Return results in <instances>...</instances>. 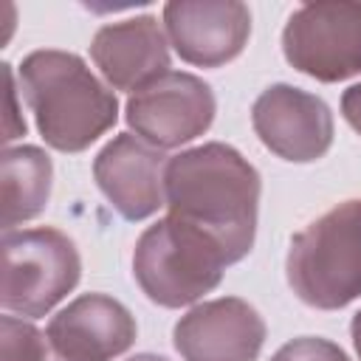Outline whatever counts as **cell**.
I'll use <instances>...</instances> for the list:
<instances>
[{"label":"cell","instance_id":"obj_1","mask_svg":"<svg viewBox=\"0 0 361 361\" xmlns=\"http://www.w3.org/2000/svg\"><path fill=\"white\" fill-rule=\"evenodd\" d=\"M262 180L257 166L231 144L206 141L166 161L164 206L169 217L200 228L226 254L228 265L254 248Z\"/></svg>","mask_w":361,"mask_h":361},{"label":"cell","instance_id":"obj_2","mask_svg":"<svg viewBox=\"0 0 361 361\" xmlns=\"http://www.w3.org/2000/svg\"><path fill=\"white\" fill-rule=\"evenodd\" d=\"M20 93L42 141L59 152H82L118 121L116 93L93 76L79 54L31 51L17 68Z\"/></svg>","mask_w":361,"mask_h":361},{"label":"cell","instance_id":"obj_3","mask_svg":"<svg viewBox=\"0 0 361 361\" xmlns=\"http://www.w3.org/2000/svg\"><path fill=\"white\" fill-rule=\"evenodd\" d=\"M285 274L316 310H341L361 296V200H344L293 234Z\"/></svg>","mask_w":361,"mask_h":361},{"label":"cell","instance_id":"obj_4","mask_svg":"<svg viewBox=\"0 0 361 361\" xmlns=\"http://www.w3.org/2000/svg\"><path fill=\"white\" fill-rule=\"evenodd\" d=\"M223 248L195 226L161 217L135 240L133 276L144 296L161 307H186L223 282Z\"/></svg>","mask_w":361,"mask_h":361},{"label":"cell","instance_id":"obj_5","mask_svg":"<svg viewBox=\"0 0 361 361\" xmlns=\"http://www.w3.org/2000/svg\"><path fill=\"white\" fill-rule=\"evenodd\" d=\"M82 279L76 243L51 226L3 234L0 305L6 313L39 319L51 313Z\"/></svg>","mask_w":361,"mask_h":361},{"label":"cell","instance_id":"obj_6","mask_svg":"<svg viewBox=\"0 0 361 361\" xmlns=\"http://www.w3.org/2000/svg\"><path fill=\"white\" fill-rule=\"evenodd\" d=\"M282 54L299 73L333 85L361 73V3L299 6L282 28Z\"/></svg>","mask_w":361,"mask_h":361},{"label":"cell","instance_id":"obj_7","mask_svg":"<svg viewBox=\"0 0 361 361\" xmlns=\"http://www.w3.org/2000/svg\"><path fill=\"white\" fill-rule=\"evenodd\" d=\"M217 113L214 90L195 73L166 71L124 104L127 127L158 149H172L203 135Z\"/></svg>","mask_w":361,"mask_h":361},{"label":"cell","instance_id":"obj_8","mask_svg":"<svg viewBox=\"0 0 361 361\" xmlns=\"http://www.w3.org/2000/svg\"><path fill=\"white\" fill-rule=\"evenodd\" d=\"M251 124L265 149L290 164H310L333 147L336 124L327 102L302 87L276 82L251 107Z\"/></svg>","mask_w":361,"mask_h":361},{"label":"cell","instance_id":"obj_9","mask_svg":"<svg viewBox=\"0 0 361 361\" xmlns=\"http://www.w3.org/2000/svg\"><path fill=\"white\" fill-rule=\"evenodd\" d=\"M161 17L175 54L197 68L237 59L251 37V11L240 0H169Z\"/></svg>","mask_w":361,"mask_h":361},{"label":"cell","instance_id":"obj_10","mask_svg":"<svg viewBox=\"0 0 361 361\" xmlns=\"http://www.w3.org/2000/svg\"><path fill=\"white\" fill-rule=\"evenodd\" d=\"M265 322L240 296H220L186 310L172 330L183 361H257L265 344Z\"/></svg>","mask_w":361,"mask_h":361},{"label":"cell","instance_id":"obj_11","mask_svg":"<svg viewBox=\"0 0 361 361\" xmlns=\"http://www.w3.org/2000/svg\"><path fill=\"white\" fill-rule=\"evenodd\" d=\"M135 316L107 293H82L45 327L59 361H113L135 344Z\"/></svg>","mask_w":361,"mask_h":361},{"label":"cell","instance_id":"obj_12","mask_svg":"<svg viewBox=\"0 0 361 361\" xmlns=\"http://www.w3.org/2000/svg\"><path fill=\"white\" fill-rule=\"evenodd\" d=\"M166 155L133 133L113 135L93 158V178L102 195L124 220H147L164 206Z\"/></svg>","mask_w":361,"mask_h":361},{"label":"cell","instance_id":"obj_13","mask_svg":"<svg viewBox=\"0 0 361 361\" xmlns=\"http://www.w3.org/2000/svg\"><path fill=\"white\" fill-rule=\"evenodd\" d=\"M90 59L116 90H141L169 71V45L158 17L138 14L104 23L90 42Z\"/></svg>","mask_w":361,"mask_h":361},{"label":"cell","instance_id":"obj_14","mask_svg":"<svg viewBox=\"0 0 361 361\" xmlns=\"http://www.w3.org/2000/svg\"><path fill=\"white\" fill-rule=\"evenodd\" d=\"M54 164L51 155L34 144L6 147L0 155V189H3V231L39 217L51 197Z\"/></svg>","mask_w":361,"mask_h":361},{"label":"cell","instance_id":"obj_15","mask_svg":"<svg viewBox=\"0 0 361 361\" xmlns=\"http://www.w3.org/2000/svg\"><path fill=\"white\" fill-rule=\"evenodd\" d=\"M0 341H3V361H45L48 338L25 319L3 316Z\"/></svg>","mask_w":361,"mask_h":361},{"label":"cell","instance_id":"obj_16","mask_svg":"<svg viewBox=\"0 0 361 361\" xmlns=\"http://www.w3.org/2000/svg\"><path fill=\"white\" fill-rule=\"evenodd\" d=\"M271 361H350V355L330 338L322 336H299L282 344Z\"/></svg>","mask_w":361,"mask_h":361},{"label":"cell","instance_id":"obj_17","mask_svg":"<svg viewBox=\"0 0 361 361\" xmlns=\"http://www.w3.org/2000/svg\"><path fill=\"white\" fill-rule=\"evenodd\" d=\"M3 73H6V85H8V118H6V135H3V141L8 144L14 138L25 135V121L17 118V110H14V96H17V90H14V68L6 62L3 65Z\"/></svg>","mask_w":361,"mask_h":361},{"label":"cell","instance_id":"obj_18","mask_svg":"<svg viewBox=\"0 0 361 361\" xmlns=\"http://www.w3.org/2000/svg\"><path fill=\"white\" fill-rule=\"evenodd\" d=\"M341 116H344V121L361 135V82H358V85H350V87L341 93Z\"/></svg>","mask_w":361,"mask_h":361},{"label":"cell","instance_id":"obj_19","mask_svg":"<svg viewBox=\"0 0 361 361\" xmlns=\"http://www.w3.org/2000/svg\"><path fill=\"white\" fill-rule=\"evenodd\" d=\"M350 338H353V347H355V353H358V361H361V310L353 316V322H350Z\"/></svg>","mask_w":361,"mask_h":361},{"label":"cell","instance_id":"obj_20","mask_svg":"<svg viewBox=\"0 0 361 361\" xmlns=\"http://www.w3.org/2000/svg\"><path fill=\"white\" fill-rule=\"evenodd\" d=\"M127 361H169V358L155 355V353H138V355H133V358H127Z\"/></svg>","mask_w":361,"mask_h":361},{"label":"cell","instance_id":"obj_21","mask_svg":"<svg viewBox=\"0 0 361 361\" xmlns=\"http://www.w3.org/2000/svg\"><path fill=\"white\" fill-rule=\"evenodd\" d=\"M45 361H59V358H56V355L51 353V347H48V353H45Z\"/></svg>","mask_w":361,"mask_h":361}]
</instances>
